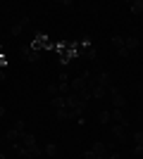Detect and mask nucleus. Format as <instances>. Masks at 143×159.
Wrapping results in <instances>:
<instances>
[{
	"label": "nucleus",
	"instance_id": "f257e3e1",
	"mask_svg": "<svg viewBox=\"0 0 143 159\" xmlns=\"http://www.w3.org/2000/svg\"><path fill=\"white\" fill-rule=\"evenodd\" d=\"M88 90H91V98H93V100H102V98H105V93H107V88L100 86V83H95V79L88 83Z\"/></svg>",
	"mask_w": 143,
	"mask_h": 159
},
{
	"label": "nucleus",
	"instance_id": "f03ea898",
	"mask_svg": "<svg viewBox=\"0 0 143 159\" xmlns=\"http://www.w3.org/2000/svg\"><path fill=\"white\" fill-rule=\"evenodd\" d=\"M86 79H88V74H83V76H76V79H72V83H69L72 93H81L83 88L88 86V83H86Z\"/></svg>",
	"mask_w": 143,
	"mask_h": 159
},
{
	"label": "nucleus",
	"instance_id": "7ed1b4c3",
	"mask_svg": "<svg viewBox=\"0 0 143 159\" xmlns=\"http://www.w3.org/2000/svg\"><path fill=\"white\" fill-rule=\"evenodd\" d=\"M26 24H29V17H21V19L17 21L12 29H10V33H12V36H19V33L24 31V26H26Z\"/></svg>",
	"mask_w": 143,
	"mask_h": 159
},
{
	"label": "nucleus",
	"instance_id": "20e7f679",
	"mask_svg": "<svg viewBox=\"0 0 143 159\" xmlns=\"http://www.w3.org/2000/svg\"><path fill=\"white\" fill-rule=\"evenodd\" d=\"M64 100H67V109H76V107L81 105V100H79V95H76V93H69Z\"/></svg>",
	"mask_w": 143,
	"mask_h": 159
},
{
	"label": "nucleus",
	"instance_id": "39448f33",
	"mask_svg": "<svg viewBox=\"0 0 143 159\" xmlns=\"http://www.w3.org/2000/svg\"><path fill=\"white\" fill-rule=\"evenodd\" d=\"M19 143H21L24 147H34V145H38V143H36V135H34V133H24Z\"/></svg>",
	"mask_w": 143,
	"mask_h": 159
},
{
	"label": "nucleus",
	"instance_id": "423d86ee",
	"mask_svg": "<svg viewBox=\"0 0 143 159\" xmlns=\"http://www.w3.org/2000/svg\"><path fill=\"white\" fill-rule=\"evenodd\" d=\"M21 55H24V57H26L29 62H36L38 57H41V55H38V50H31V45H26V48H24V50H21Z\"/></svg>",
	"mask_w": 143,
	"mask_h": 159
},
{
	"label": "nucleus",
	"instance_id": "0eeeda50",
	"mask_svg": "<svg viewBox=\"0 0 143 159\" xmlns=\"http://www.w3.org/2000/svg\"><path fill=\"white\" fill-rule=\"evenodd\" d=\"M95 83H100V86L110 88V86H112V81H110V74H107V71H100L98 76H95Z\"/></svg>",
	"mask_w": 143,
	"mask_h": 159
},
{
	"label": "nucleus",
	"instance_id": "6e6552de",
	"mask_svg": "<svg viewBox=\"0 0 143 159\" xmlns=\"http://www.w3.org/2000/svg\"><path fill=\"white\" fill-rule=\"evenodd\" d=\"M112 135H115L117 140H122V143L126 140V131H124V126H122V124H117V126H112Z\"/></svg>",
	"mask_w": 143,
	"mask_h": 159
},
{
	"label": "nucleus",
	"instance_id": "1a4fd4ad",
	"mask_svg": "<svg viewBox=\"0 0 143 159\" xmlns=\"http://www.w3.org/2000/svg\"><path fill=\"white\" fill-rule=\"evenodd\" d=\"M53 109H67V100H64V95H55V98H53Z\"/></svg>",
	"mask_w": 143,
	"mask_h": 159
},
{
	"label": "nucleus",
	"instance_id": "9d476101",
	"mask_svg": "<svg viewBox=\"0 0 143 159\" xmlns=\"http://www.w3.org/2000/svg\"><path fill=\"white\" fill-rule=\"evenodd\" d=\"M138 45H141V43H138V38H136V36H129V38H124V48H126L129 52H131V50H136Z\"/></svg>",
	"mask_w": 143,
	"mask_h": 159
},
{
	"label": "nucleus",
	"instance_id": "9b49d317",
	"mask_svg": "<svg viewBox=\"0 0 143 159\" xmlns=\"http://www.w3.org/2000/svg\"><path fill=\"white\" fill-rule=\"evenodd\" d=\"M21 135H24V133H19L17 128H10V131L5 133V138H7V140H12V145H14V143H19Z\"/></svg>",
	"mask_w": 143,
	"mask_h": 159
},
{
	"label": "nucleus",
	"instance_id": "f8f14e48",
	"mask_svg": "<svg viewBox=\"0 0 143 159\" xmlns=\"http://www.w3.org/2000/svg\"><path fill=\"white\" fill-rule=\"evenodd\" d=\"M112 105H115V109H122V107L126 105V98H124L122 93H115L112 95Z\"/></svg>",
	"mask_w": 143,
	"mask_h": 159
},
{
	"label": "nucleus",
	"instance_id": "ddd939ff",
	"mask_svg": "<svg viewBox=\"0 0 143 159\" xmlns=\"http://www.w3.org/2000/svg\"><path fill=\"white\" fill-rule=\"evenodd\" d=\"M129 10H131V14H143V0H131Z\"/></svg>",
	"mask_w": 143,
	"mask_h": 159
},
{
	"label": "nucleus",
	"instance_id": "4468645a",
	"mask_svg": "<svg viewBox=\"0 0 143 159\" xmlns=\"http://www.w3.org/2000/svg\"><path fill=\"white\" fill-rule=\"evenodd\" d=\"M112 121H117V124H122V126H126V124H129V121L124 119L122 109H115V112H112Z\"/></svg>",
	"mask_w": 143,
	"mask_h": 159
},
{
	"label": "nucleus",
	"instance_id": "2eb2a0df",
	"mask_svg": "<svg viewBox=\"0 0 143 159\" xmlns=\"http://www.w3.org/2000/svg\"><path fill=\"white\" fill-rule=\"evenodd\" d=\"M57 88H60V93L64 95V98L72 93V88H69V81H60V83H57Z\"/></svg>",
	"mask_w": 143,
	"mask_h": 159
},
{
	"label": "nucleus",
	"instance_id": "dca6fc26",
	"mask_svg": "<svg viewBox=\"0 0 143 159\" xmlns=\"http://www.w3.org/2000/svg\"><path fill=\"white\" fill-rule=\"evenodd\" d=\"M43 152H45L48 157H55V154H57V145H55V143H48V145L43 147Z\"/></svg>",
	"mask_w": 143,
	"mask_h": 159
},
{
	"label": "nucleus",
	"instance_id": "f3484780",
	"mask_svg": "<svg viewBox=\"0 0 143 159\" xmlns=\"http://www.w3.org/2000/svg\"><path fill=\"white\" fill-rule=\"evenodd\" d=\"M81 57H86V60H93V57H95V48L86 45V48H83V52H81Z\"/></svg>",
	"mask_w": 143,
	"mask_h": 159
},
{
	"label": "nucleus",
	"instance_id": "a211bd4d",
	"mask_svg": "<svg viewBox=\"0 0 143 159\" xmlns=\"http://www.w3.org/2000/svg\"><path fill=\"white\" fill-rule=\"evenodd\" d=\"M110 43H112L117 50H122V48H124V38H122V36H112V40H110Z\"/></svg>",
	"mask_w": 143,
	"mask_h": 159
},
{
	"label": "nucleus",
	"instance_id": "6ab92c4d",
	"mask_svg": "<svg viewBox=\"0 0 143 159\" xmlns=\"http://www.w3.org/2000/svg\"><path fill=\"white\" fill-rule=\"evenodd\" d=\"M110 119H112V114H110V112H107V109H102V112H100V114H98V121H100V124H107V121H110Z\"/></svg>",
	"mask_w": 143,
	"mask_h": 159
},
{
	"label": "nucleus",
	"instance_id": "aec40b11",
	"mask_svg": "<svg viewBox=\"0 0 143 159\" xmlns=\"http://www.w3.org/2000/svg\"><path fill=\"white\" fill-rule=\"evenodd\" d=\"M55 116L60 121H64V119H69V109H55Z\"/></svg>",
	"mask_w": 143,
	"mask_h": 159
},
{
	"label": "nucleus",
	"instance_id": "412c9836",
	"mask_svg": "<svg viewBox=\"0 0 143 159\" xmlns=\"http://www.w3.org/2000/svg\"><path fill=\"white\" fill-rule=\"evenodd\" d=\"M14 128H17V131H19V133H26V121H14Z\"/></svg>",
	"mask_w": 143,
	"mask_h": 159
},
{
	"label": "nucleus",
	"instance_id": "4be33fe9",
	"mask_svg": "<svg viewBox=\"0 0 143 159\" xmlns=\"http://www.w3.org/2000/svg\"><path fill=\"white\" fill-rule=\"evenodd\" d=\"M134 145H143V131L134 133Z\"/></svg>",
	"mask_w": 143,
	"mask_h": 159
},
{
	"label": "nucleus",
	"instance_id": "5701e85b",
	"mask_svg": "<svg viewBox=\"0 0 143 159\" xmlns=\"http://www.w3.org/2000/svg\"><path fill=\"white\" fill-rule=\"evenodd\" d=\"M48 93L53 95V98H55L57 93H60V88H57V83H50V86H48Z\"/></svg>",
	"mask_w": 143,
	"mask_h": 159
},
{
	"label": "nucleus",
	"instance_id": "b1692460",
	"mask_svg": "<svg viewBox=\"0 0 143 159\" xmlns=\"http://www.w3.org/2000/svg\"><path fill=\"white\" fill-rule=\"evenodd\" d=\"M134 154H136V157H143V145H134Z\"/></svg>",
	"mask_w": 143,
	"mask_h": 159
},
{
	"label": "nucleus",
	"instance_id": "393cba45",
	"mask_svg": "<svg viewBox=\"0 0 143 159\" xmlns=\"http://www.w3.org/2000/svg\"><path fill=\"white\" fill-rule=\"evenodd\" d=\"M83 157H86V159H98V154H95V152H93V150H88V152L83 154Z\"/></svg>",
	"mask_w": 143,
	"mask_h": 159
},
{
	"label": "nucleus",
	"instance_id": "a878e982",
	"mask_svg": "<svg viewBox=\"0 0 143 159\" xmlns=\"http://www.w3.org/2000/svg\"><path fill=\"white\" fill-rule=\"evenodd\" d=\"M107 159H122V157H119V154H115V152H110V154H107Z\"/></svg>",
	"mask_w": 143,
	"mask_h": 159
},
{
	"label": "nucleus",
	"instance_id": "bb28decb",
	"mask_svg": "<svg viewBox=\"0 0 143 159\" xmlns=\"http://www.w3.org/2000/svg\"><path fill=\"white\" fill-rule=\"evenodd\" d=\"M7 76H5V71H2V69H0V83H2V81H5Z\"/></svg>",
	"mask_w": 143,
	"mask_h": 159
},
{
	"label": "nucleus",
	"instance_id": "cd10ccee",
	"mask_svg": "<svg viewBox=\"0 0 143 159\" xmlns=\"http://www.w3.org/2000/svg\"><path fill=\"white\" fill-rule=\"evenodd\" d=\"M0 116H5V107L0 105Z\"/></svg>",
	"mask_w": 143,
	"mask_h": 159
},
{
	"label": "nucleus",
	"instance_id": "c85d7f7f",
	"mask_svg": "<svg viewBox=\"0 0 143 159\" xmlns=\"http://www.w3.org/2000/svg\"><path fill=\"white\" fill-rule=\"evenodd\" d=\"M0 159H5V154H2V152H0Z\"/></svg>",
	"mask_w": 143,
	"mask_h": 159
},
{
	"label": "nucleus",
	"instance_id": "c756f323",
	"mask_svg": "<svg viewBox=\"0 0 143 159\" xmlns=\"http://www.w3.org/2000/svg\"><path fill=\"white\" fill-rule=\"evenodd\" d=\"M26 159H36V157H26Z\"/></svg>",
	"mask_w": 143,
	"mask_h": 159
},
{
	"label": "nucleus",
	"instance_id": "7c9ffc66",
	"mask_svg": "<svg viewBox=\"0 0 143 159\" xmlns=\"http://www.w3.org/2000/svg\"><path fill=\"white\" fill-rule=\"evenodd\" d=\"M141 26H143V19H141Z\"/></svg>",
	"mask_w": 143,
	"mask_h": 159
},
{
	"label": "nucleus",
	"instance_id": "2f4dec72",
	"mask_svg": "<svg viewBox=\"0 0 143 159\" xmlns=\"http://www.w3.org/2000/svg\"><path fill=\"white\" fill-rule=\"evenodd\" d=\"M136 159H143V157H136Z\"/></svg>",
	"mask_w": 143,
	"mask_h": 159
}]
</instances>
